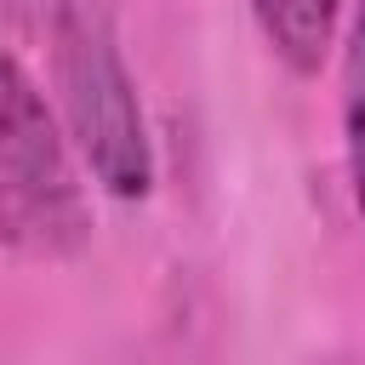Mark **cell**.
<instances>
[{
    "label": "cell",
    "instance_id": "cell-5",
    "mask_svg": "<svg viewBox=\"0 0 365 365\" xmlns=\"http://www.w3.org/2000/svg\"><path fill=\"white\" fill-rule=\"evenodd\" d=\"M63 6H68V0H0V17L17 23V29H40V23L51 29V23L63 17Z\"/></svg>",
    "mask_w": 365,
    "mask_h": 365
},
{
    "label": "cell",
    "instance_id": "cell-3",
    "mask_svg": "<svg viewBox=\"0 0 365 365\" xmlns=\"http://www.w3.org/2000/svg\"><path fill=\"white\" fill-rule=\"evenodd\" d=\"M336 6L342 0H251L262 40L291 74H314L336 40Z\"/></svg>",
    "mask_w": 365,
    "mask_h": 365
},
{
    "label": "cell",
    "instance_id": "cell-1",
    "mask_svg": "<svg viewBox=\"0 0 365 365\" xmlns=\"http://www.w3.org/2000/svg\"><path fill=\"white\" fill-rule=\"evenodd\" d=\"M91 234L86 194L74 182L57 120L29 68L0 51V240L34 262L80 251Z\"/></svg>",
    "mask_w": 365,
    "mask_h": 365
},
{
    "label": "cell",
    "instance_id": "cell-2",
    "mask_svg": "<svg viewBox=\"0 0 365 365\" xmlns=\"http://www.w3.org/2000/svg\"><path fill=\"white\" fill-rule=\"evenodd\" d=\"M51 40H57V86H63V108H68L80 154L91 160L97 182L114 200H143L154 182L148 125H143L137 86L120 63V46L103 11L68 0L63 17L51 23Z\"/></svg>",
    "mask_w": 365,
    "mask_h": 365
},
{
    "label": "cell",
    "instance_id": "cell-4",
    "mask_svg": "<svg viewBox=\"0 0 365 365\" xmlns=\"http://www.w3.org/2000/svg\"><path fill=\"white\" fill-rule=\"evenodd\" d=\"M342 143H348V182L365 217V0H354L348 57H342Z\"/></svg>",
    "mask_w": 365,
    "mask_h": 365
}]
</instances>
